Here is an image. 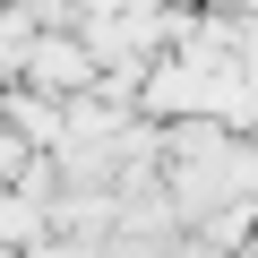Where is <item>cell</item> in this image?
<instances>
[{"label":"cell","mask_w":258,"mask_h":258,"mask_svg":"<svg viewBox=\"0 0 258 258\" xmlns=\"http://www.w3.org/2000/svg\"><path fill=\"white\" fill-rule=\"evenodd\" d=\"M35 69H43V86H78V69H86V60H78L69 43H43V52H35Z\"/></svg>","instance_id":"6da1fadb"}]
</instances>
